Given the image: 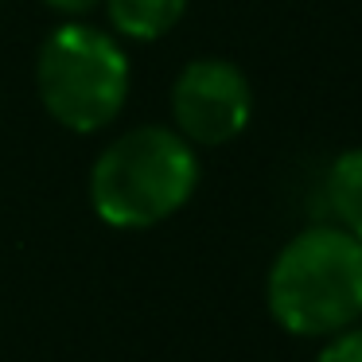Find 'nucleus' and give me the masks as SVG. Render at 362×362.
<instances>
[{"instance_id":"nucleus-6","label":"nucleus","mask_w":362,"mask_h":362,"mask_svg":"<svg viewBox=\"0 0 362 362\" xmlns=\"http://www.w3.org/2000/svg\"><path fill=\"white\" fill-rule=\"evenodd\" d=\"M323 195H327V206L339 218V226L362 242V148H346L331 160Z\"/></svg>"},{"instance_id":"nucleus-1","label":"nucleus","mask_w":362,"mask_h":362,"mask_svg":"<svg viewBox=\"0 0 362 362\" xmlns=\"http://www.w3.org/2000/svg\"><path fill=\"white\" fill-rule=\"evenodd\" d=\"M199 156L168 125H141L102 148L90 168V206L113 230H152L199 187Z\"/></svg>"},{"instance_id":"nucleus-4","label":"nucleus","mask_w":362,"mask_h":362,"mask_svg":"<svg viewBox=\"0 0 362 362\" xmlns=\"http://www.w3.org/2000/svg\"><path fill=\"white\" fill-rule=\"evenodd\" d=\"M253 117V86L230 59H191L172 82L175 133L199 148H218L245 133Z\"/></svg>"},{"instance_id":"nucleus-5","label":"nucleus","mask_w":362,"mask_h":362,"mask_svg":"<svg viewBox=\"0 0 362 362\" xmlns=\"http://www.w3.org/2000/svg\"><path fill=\"white\" fill-rule=\"evenodd\" d=\"M110 32L125 43H156L187 12V0H102Z\"/></svg>"},{"instance_id":"nucleus-8","label":"nucleus","mask_w":362,"mask_h":362,"mask_svg":"<svg viewBox=\"0 0 362 362\" xmlns=\"http://www.w3.org/2000/svg\"><path fill=\"white\" fill-rule=\"evenodd\" d=\"M51 12H59V16H66V20H86L90 12H98L102 8V0H43Z\"/></svg>"},{"instance_id":"nucleus-3","label":"nucleus","mask_w":362,"mask_h":362,"mask_svg":"<svg viewBox=\"0 0 362 362\" xmlns=\"http://www.w3.org/2000/svg\"><path fill=\"white\" fill-rule=\"evenodd\" d=\"M133 86L125 43L86 20H66L35 55V90L55 125L66 133H102L121 117Z\"/></svg>"},{"instance_id":"nucleus-7","label":"nucleus","mask_w":362,"mask_h":362,"mask_svg":"<svg viewBox=\"0 0 362 362\" xmlns=\"http://www.w3.org/2000/svg\"><path fill=\"white\" fill-rule=\"evenodd\" d=\"M315 362H362V327H346L327 335Z\"/></svg>"},{"instance_id":"nucleus-2","label":"nucleus","mask_w":362,"mask_h":362,"mask_svg":"<svg viewBox=\"0 0 362 362\" xmlns=\"http://www.w3.org/2000/svg\"><path fill=\"white\" fill-rule=\"evenodd\" d=\"M269 315L296 339H327L362 315V242L343 226H308L265 276Z\"/></svg>"}]
</instances>
